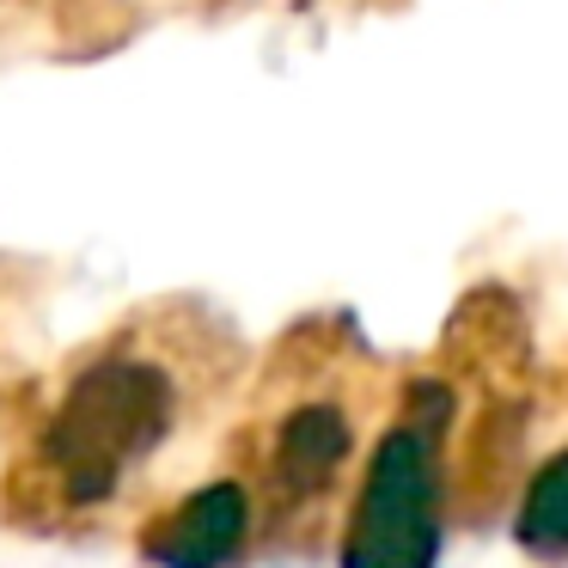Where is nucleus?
Returning <instances> with one entry per match:
<instances>
[{
	"mask_svg": "<svg viewBox=\"0 0 568 568\" xmlns=\"http://www.w3.org/2000/svg\"><path fill=\"white\" fill-rule=\"evenodd\" d=\"M348 458V416L336 404H300L294 416L275 434V489L287 501H306V495L331 489L336 465Z\"/></svg>",
	"mask_w": 568,
	"mask_h": 568,
	"instance_id": "nucleus-4",
	"label": "nucleus"
},
{
	"mask_svg": "<svg viewBox=\"0 0 568 568\" xmlns=\"http://www.w3.org/2000/svg\"><path fill=\"white\" fill-rule=\"evenodd\" d=\"M519 544L538 556H568V453L531 477L526 507H519Z\"/></svg>",
	"mask_w": 568,
	"mask_h": 568,
	"instance_id": "nucleus-5",
	"label": "nucleus"
},
{
	"mask_svg": "<svg viewBox=\"0 0 568 568\" xmlns=\"http://www.w3.org/2000/svg\"><path fill=\"white\" fill-rule=\"evenodd\" d=\"M440 519H434V434L392 428L379 440L348 514L343 568H434Z\"/></svg>",
	"mask_w": 568,
	"mask_h": 568,
	"instance_id": "nucleus-2",
	"label": "nucleus"
},
{
	"mask_svg": "<svg viewBox=\"0 0 568 568\" xmlns=\"http://www.w3.org/2000/svg\"><path fill=\"white\" fill-rule=\"evenodd\" d=\"M245 526H251L245 489H239V483H209V489H196L184 507H172V514L141 538V550L165 568H221L226 556L245 544Z\"/></svg>",
	"mask_w": 568,
	"mask_h": 568,
	"instance_id": "nucleus-3",
	"label": "nucleus"
},
{
	"mask_svg": "<svg viewBox=\"0 0 568 568\" xmlns=\"http://www.w3.org/2000/svg\"><path fill=\"white\" fill-rule=\"evenodd\" d=\"M178 392L172 373L153 361H99L68 385L55 422L43 428L38 446V477L50 483L31 514H87V507H111L123 477L172 434Z\"/></svg>",
	"mask_w": 568,
	"mask_h": 568,
	"instance_id": "nucleus-1",
	"label": "nucleus"
}]
</instances>
